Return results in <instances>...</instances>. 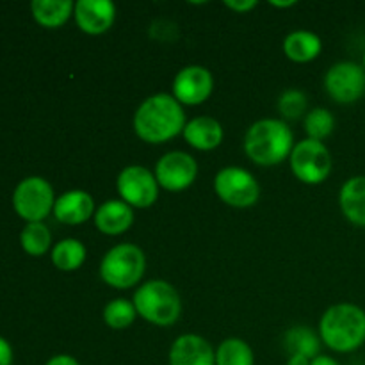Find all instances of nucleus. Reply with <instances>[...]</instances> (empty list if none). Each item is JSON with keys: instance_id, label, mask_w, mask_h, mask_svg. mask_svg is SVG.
I'll return each mask as SVG.
<instances>
[{"instance_id": "obj_1", "label": "nucleus", "mask_w": 365, "mask_h": 365, "mask_svg": "<svg viewBox=\"0 0 365 365\" xmlns=\"http://www.w3.org/2000/svg\"><path fill=\"white\" fill-rule=\"evenodd\" d=\"M185 123L184 106L170 93H157L143 100L132 120L135 135L148 145H164L175 139L184 132Z\"/></svg>"}, {"instance_id": "obj_2", "label": "nucleus", "mask_w": 365, "mask_h": 365, "mask_svg": "<svg viewBox=\"0 0 365 365\" xmlns=\"http://www.w3.org/2000/svg\"><path fill=\"white\" fill-rule=\"evenodd\" d=\"M294 148V135L289 125L278 118L255 121L245 134V153L259 166H277L289 159Z\"/></svg>"}, {"instance_id": "obj_3", "label": "nucleus", "mask_w": 365, "mask_h": 365, "mask_svg": "<svg viewBox=\"0 0 365 365\" xmlns=\"http://www.w3.org/2000/svg\"><path fill=\"white\" fill-rule=\"evenodd\" d=\"M319 337L335 353H353L365 344V310L353 303H337L324 310Z\"/></svg>"}, {"instance_id": "obj_4", "label": "nucleus", "mask_w": 365, "mask_h": 365, "mask_svg": "<svg viewBox=\"0 0 365 365\" xmlns=\"http://www.w3.org/2000/svg\"><path fill=\"white\" fill-rule=\"evenodd\" d=\"M132 303L138 310V316L155 327L166 328L180 319V294L166 280H150L141 284L134 292Z\"/></svg>"}, {"instance_id": "obj_5", "label": "nucleus", "mask_w": 365, "mask_h": 365, "mask_svg": "<svg viewBox=\"0 0 365 365\" xmlns=\"http://www.w3.org/2000/svg\"><path fill=\"white\" fill-rule=\"evenodd\" d=\"M146 271V257L139 246L121 242L102 257L98 273L106 285L113 289H132L141 282Z\"/></svg>"}, {"instance_id": "obj_6", "label": "nucleus", "mask_w": 365, "mask_h": 365, "mask_svg": "<svg viewBox=\"0 0 365 365\" xmlns=\"http://www.w3.org/2000/svg\"><path fill=\"white\" fill-rule=\"evenodd\" d=\"M56 195L48 180L27 177L14 187L13 209L25 223H43L53 212Z\"/></svg>"}, {"instance_id": "obj_7", "label": "nucleus", "mask_w": 365, "mask_h": 365, "mask_svg": "<svg viewBox=\"0 0 365 365\" xmlns=\"http://www.w3.org/2000/svg\"><path fill=\"white\" fill-rule=\"evenodd\" d=\"M291 171L299 182L307 185H317L327 180L331 173V153L327 145L314 139H303L296 143L289 157Z\"/></svg>"}, {"instance_id": "obj_8", "label": "nucleus", "mask_w": 365, "mask_h": 365, "mask_svg": "<svg viewBox=\"0 0 365 365\" xmlns=\"http://www.w3.org/2000/svg\"><path fill=\"white\" fill-rule=\"evenodd\" d=\"M217 198L234 209H248L260 198V185L248 170L239 166L221 168L214 177Z\"/></svg>"}, {"instance_id": "obj_9", "label": "nucleus", "mask_w": 365, "mask_h": 365, "mask_svg": "<svg viewBox=\"0 0 365 365\" xmlns=\"http://www.w3.org/2000/svg\"><path fill=\"white\" fill-rule=\"evenodd\" d=\"M116 189L121 202L132 209H148L159 198V182L148 168L132 164L123 168L116 178Z\"/></svg>"}, {"instance_id": "obj_10", "label": "nucleus", "mask_w": 365, "mask_h": 365, "mask_svg": "<svg viewBox=\"0 0 365 365\" xmlns=\"http://www.w3.org/2000/svg\"><path fill=\"white\" fill-rule=\"evenodd\" d=\"M324 91L337 103H355L365 95V70L353 61L335 63L324 75Z\"/></svg>"}, {"instance_id": "obj_11", "label": "nucleus", "mask_w": 365, "mask_h": 365, "mask_svg": "<svg viewBox=\"0 0 365 365\" xmlns=\"http://www.w3.org/2000/svg\"><path fill=\"white\" fill-rule=\"evenodd\" d=\"M155 173L159 187L170 192H182L191 187L198 178V163L187 152L173 150L157 160Z\"/></svg>"}, {"instance_id": "obj_12", "label": "nucleus", "mask_w": 365, "mask_h": 365, "mask_svg": "<svg viewBox=\"0 0 365 365\" xmlns=\"http://www.w3.org/2000/svg\"><path fill=\"white\" fill-rule=\"evenodd\" d=\"M171 95L180 106H202L210 98L214 91L212 71L200 64L185 66L175 75Z\"/></svg>"}, {"instance_id": "obj_13", "label": "nucleus", "mask_w": 365, "mask_h": 365, "mask_svg": "<svg viewBox=\"0 0 365 365\" xmlns=\"http://www.w3.org/2000/svg\"><path fill=\"white\" fill-rule=\"evenodd\" d=\"M73 18L77 27L88 36H102L116 20V6L110 0H78Z\"/></svg>"}, {"instance_id": "obj_14", "label": "nucleus", "mask_w": 365, "mask_h": 365, "mask_svg": "<svg viewBox=\"0 0 365 365\" xmlns=\"http://www.w3.org/2000/svg\"><path fill=\"white\" fill-rule=\"evenodd\" d=\"M168 362L170 365H216V349L202 335L184 334L171 344Z\"/></svg>"}, {"instance_id": "obj_15", "label": "nucleus", "mask_w": 365, "mask_h": 365, "mask_svg": "<svg viewBox=\"0 0 365 365\" xmlns=\"http://www.w3.org/2000/svg\"><path fill=\"white\" fill-rule=\"evenodd\" d=\"M96 212L95 200L82 189H71L57 196L53 216L63 225H82L91 220Z\"/></svg>"}, {"instance_id": "obj_16", "label": "nucleus", "mask_w": 365, "mask_h": 365, "mask_svg": "<svg viewBox=\"0 0 365 365\" xmlns=\"http://www.w3.org/2000/svg\"><path fill=\"white\" fill-rule=\"evenodd\" d=\"M93 221H95V227L100 234L116 237V235L125 234L132 228L134 209L121 200H107L96 209Z\"/></svg>"}, {"instance_id": "obj_17", "label": "nucleus", "mask_w": 365, "mask_h": 365, "mask_svg": "<svg viewBox=\"0 0 365 365\" xmlns=\"http://www.w3.org/2000/svg\"><path fill=\"white\" fill-rule=\"evenodd\" d=\"M185 143L198 152H210L223 143V125L212 116H196L185 123L184 132Z\"/></svg>"}, {"instance_id": "obj_18", "label": "nucleus", "mask_w": 365, "mask_h": 365, "mask_svg": "<svg viewBox=\"0 0 365 365\" xmlns=\"http://www.w3.org/2000/svg\"><path fill=\"white\" fill-rule=\"evenodd\" d=\"M339 205L349 223L365 228V177H351L342 184Z\"/></svg>"}, {"instance_id": "obj_19", "label": "nucleus", "mask_w": 365, "mask_h": 365, "mask_svg": "<svg viewBox=\"0 0 365 365\" xmlns=\"http://www.w3.org/2000/svg\"><path fill=\"white\" fill-rule=\"evenodd\" d=\"M323 52V41L312 31H294L285 36L284 53L289 61L298 64L312 63Z\"/></svg>"}, {"instance_id": "obj_20", "label": "nucleus", "mask_w": 365, "mask_h": 365, "mask_svg": "<svg viewBox=\"0 0 365 365\" xmlns=\"http://www.w3.org/2000/svg\"><path fill=\"white\" fill-rule=\"evenodd\" d=\"M75 4L71 0H34L31 13L36 24L45 29H59L73 16Z\"/></svg>"}, {"instance_id": "obj_21", "label": "nucleus", "mask_w": 365, "mask_h": 365, "mask_svg": "<svg viewBox=\"0 0 365 365\" xmlns=\"http://www.w3.org/2000/svg\"><path fill=\"white\" fill-rule=\"evenodd\" d=\"M86 257H88V250H86L84 242L75 237L63 239V241L56 242V246L50 250L52 264L64 273L81 269L82 264L86 262Z\"/></svg>"}, {"instance_id": "obj_22", "label": "nucleus", "mask_w": 365, "mask_h": 365, "mask_svg": "<svg viewBox=\"0 0 365 365\" xmlns=\"http://www.w3.org/2000/svg\"><path fill=\"white\" fill-rule=\"evenodd\" d=\"M284 346L291 355H303L314 360L321 355V337L310 327H292L285 331Z\"/></svg>"}, {"instance_id": "obj_23", "label": "nucleus", "mask_w": 365, "mask_h": 365, "mask_svg": "<svg viewBox=\"0 0 365 365\" xmlns=\"http://www.w3.org/2000/svg\"><path fill=\"white\" fill-rule=\"evenodd\" d=\"M216 365H255V353L242 339H225L216 349Z\"/></svg>"}, {"instance_id": "obj_24", "label": "nucleus", "mask_w": 365, "mask_h": 365, "mask_svg": "<svg viewBox=\"0 0 365 365\" xmlns=\"http://www.w3.org/2000/svg\"><path fill=\"white\" fill-rule=\"evenodd\" d=\"M20 245L31 257H41L52 246V234L45 223H27L20 234Z\"/></svg>"}, {"instance_id": "obj_25", "label": "nucleus", "mask_w": 365, "mask_h": 365, "mask_svg": "<svg viewBox=\"0 0 365 365\" xmlns=\"http://www.w3.org/2000/svg\"><path fill=\"white\" fill-rule=\"evenodd\" d=\"M103 323L110 328V330H127L134 324L135 317H138V310H135L134 303L128 302L125 298H116L109 302L103 309Z\"/></svg>"}, {"instance_id": "obj_26", "label": "nucleus", "mask_w": 365, "mask_h": 365, "mask_svg": "<svg viewBox=\"0 0 365 365\" xmlns=\"http://www.w3.org/2000/svg\"><path fill=\"white\" fill-rule=\"evenodd\" d=\"M303 125H305L307 138L323 143L324 139L330 138L331 132H334L335 118L334 114L328 109H324V107H316V109L307 113Z\"/></svg>"}, {"instance_id": "obj_27", "label": "nucleus", "mask_w": 365, "mask_h": 365, "mask_svg": "<svg viewBox=\"0 0 365 365\" xmlns=\"http://www.w3.org/2000/svg\"><path fill=\"white\" fill-rule=\"evenodd\" d=\"M307 107H309V98L299 89H287L278 98V113L285 120H298L303 114L307 116Z\"/></svg>"}, {"instance_id": "obj_28", "label": "nucleus", "mask_w": 365, "mask_h": 365, "mask_svg": "<svg viewBox=\"0 0 365 365\" xmlns=\"http://www.w3.org/2000/svg\"><path fill=\"white\" fill-rule=\"evenodd\" d=\"M225 6H227L228 9L235 11V13L242 14L255 9V7L259 6V2H257V0H225Z\"/></svg>"}, {"instance_id": "obj_29", "label": "nucleus", "mask_w": 365, "mask_h": 365, "mask_svg": "<svg viewBox=\"0 0 365 365\" xmlns=\"http://www.w3.org/2000/svg\"><path fill=\"white\" fill-rule=\"evenodd\" d=\"M0 365H13V348L4 337H0Z\"/></svg>"}, {"instance_id": "obj_30", "label": "nucleus", "mask_w": 365, "mask_h": 365, "mask_svg": "<svg viewBox=\"0 0 365 365\" xmlns=\"http://www.w3.org/2000/svg\"><path fill=\"white\" fill-rule=\"evenodd\" d=\"M45 365H81L77 362V359H73L71 355H56L48 360Z\"/></svg>"}, {"instance_id": "obj_31", "label": "nucleus", "mask_w": 365, "mask_h": 365, "mask_svg": "<svg viewBox=\"0 0 365 365\" xmlns=\"http://www.w3.org/2000/svg\"><path fill=\"white\" fill-rule=\"evenodd\" d=\"M310 365H341L334 356H327V355H317L316 359L310 362Z\"/></svg>"}, {"instance_id": "obj_32", "label": "nucleus", "mask_w": 365, "mask_h": 365, "mask_svg": "<svg viewBox=\"0 0 365 365\" xmlns=\"http://www.w3.org/2000/svg\"><path fill=\"white\" fill-rule=\"evenodd\" d=\"M310 362H312V360L307 359V356L303 355H291L287 360V365H310Z\"/></svg>"}, {"instance_id": "obj_33", "label": "nucleus", "mask_w": 365, "mask_h": 365, "mask_svg": "<svg viewBox=\"0 0 365 365\" xmlns=\"http://www.w3.org/2000/svg\"><path fill=\"white\" fill-rule=\"evenodd\" d=\"M273 7H278V9H287V7L296 6L294 0H289V2H269Z\"/></svg>"}, {"instance_id": "obj_34", "label": "nucleus", "mask_w": 365, "mask_h": 365, "mask_svg": "<svg viewBox=\"0 0 365 365\" xmlns=\"http://www.w3.org/2000/svg\"><path fill=\"white\" fill-rule=\"evenodd\" d=\"M362 68L365 70V52H364V57H362Z\"/></svg>"}]
</instances>
